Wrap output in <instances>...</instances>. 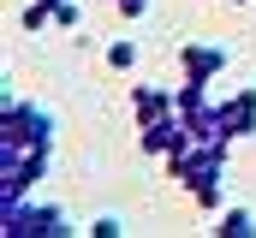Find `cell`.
Masks as SVG:
<instances>
[{"label": "cell", "instance_id": "cell-1", "mask_svg": "<svg viewBox=\"0 0 256 238\" xmlns=\"http://www.w3.org/2000/svg\"><path fill=\"white\" fill-rule=\"evenodd\" d=\"M0 155H54V114L6 90L0 102Z\"/></svg>", "mask_w": 256, "mask_h": 238}, {"label": "cell", "instance_id": "cell-2", "mask_svg": "<svg viewBox=\"0 0 256 238\" xmlns=\"http://www.w3.org/2000/svg\"><path fill=\"white\" fill-rule=\"evenodd\" d=\"M0 232H6V238H66V232H78V226H72V214H66V208L24 196V202L0 208Z\"/></svg>", "mask_w": 256, "mask_h": 238}, {"label": "cell", "instance_id": "cell-3", "mask_svg": "<svg viewBox=\"0 0 256 238\" xmlns=\"http://www.w3.org/2000/svg\"><path fill=\"white\" fill-rule=\"evenodd\" d=\"M226 149L232 143H191L185 155H173V161H161L173 184H185V190H202V184H214V178H226Z\"/></svg>", "mask_w": 256, "mask_h": 238}, {"label": "cell", "instance_id": "cell-4", "mask_svg": "<svg viewBox=\"0 0 256 238\" xmlns=\"http://www.w3.org/2000/svg\"><path fill=\"white\" fill-rule=\"evenodd\" d=\"M48 161H54V155H0V208L24 202V196L48 178Z\"/></svg>", "mask_w": 256, "mask_h": 238}, {"label": "cell", "instance_id": "cell-5", "mask_svg": "<svg viewBox=\"0 0 256 238\" xmlns=\"http://www.w3.org/2000/svg\"><path fill=\"white\" fill-rule=\"evenodd\" d=\"M137 143H143V155H155V161H173V155H185L196 137H191V125L179 114H167V119H155V125H137Z\"/></svg>", "mask_w": 256, "mask_h": 238}, {"label": "cell", "instance_id": "cell-6", "mask_svg": "<svg viewBox=\"0 0 256 238\" xmlns=\"http://www.w3.org/2000/svg\"><path fill=\"white\" fill-rule=\"evenodd\" d=\"M226 66H232V48H226V42H179V78L214 84Z\"/></svg>", "mask_w": 256, "mask_h": 238}, {"label": "cell", "instance_id": "cell-7", "mask_svg": "<svg viewBox=\"0 0 256 238\" xmlns=\"http://www.w3.org/2000/svg\"><path fill=\"white\" fill-rule=\"evenodd\" d=\"M220 125H226L232 143L238 137H256V84H238L232 96H220Z\"/></svg>", "mask_w": 256, "mask_h": 238}, {"label": "cell", "instance_id": "cell-8", "mask_svg": "<svg viewBox=\"0 0 256 238\" xmlns=\"http://www.w3.org/2000/svg\"><path fill=\"white\" fill-rule=\"evenodd\" d=\"M167 114H179V90L173 84H137L131 90V119L137 125H155V119H167Z\"/></svg>", "mask_w": 256, "mask_h": 238}, {"label": "cell", "instance_id": "cell-9", "mask_svg": "<svg viewBox=\"0 0 256 238\" xmlns=\"http://www.w3.org/2000/svg\"><path fill=\"white\" fill-rule=\"evenodd\" d=\"M214 238H256V214H250V208H220Z\"/></svg>", "mask_w": 256, "mask_h": 238}, {"label": "cell", "instance_id": "cell-10", "mask_svg": "<svg viewBox=\"0 0 256 238\" xmlns=\"http://www.w3.org/2000/svg\"><path fill=\"white\" fill-rule=\"evenodd\" d=\"M54 6H60V0H30V6L18 12V30H24V36H42V30L54 24Z\"/></svg>", "mask_w": 256, "mask_h": 238}, {"label": "cell", "instance_id": "cell-11", "mask_svg": "<svg viewBox=\"0 0 256 238\" xmlns=\"http://www.w3.org/2000/svg\"><path fill=\"white\" fill-rule=\"evenodd\" d=\"M108 66H114V72H131V66H137V42H131V36L108 42Z\"/></svg>", "mask_w": 256, "mask_h": 238}, {"label": "cell", "instance_id": "cell-12", "mask_svg": "<svg viewBox=\"0 0 256 238\" xmlns=\"http://www.w3.org/2000/svg\"><path fill=\"white\" fill-rule=\"evenodd\" d=\"M84 232H90V238H120V232H126V220H120V214H96Z\"/></svg>", "mask_w": 256, "mask_h": 238}, {"label": "cell", "instance_id": "cell-13", "mask_svg": "<svg viewBox=\"0 0 256 238\" xmlns=\"http://www.w3.org/2000/svg\"><path fill=\"white\" fill-rule=\"evenodd\" d=\"M78 24H84L78 0H60V6H54V30H78Z\"/></svg>", "mask_w": 256, "mask_h": 238}, {"label": "cell", "instance_id": "cell-14", "mask_svg": "<svg viewBox=\"0 0 256 238\" xmlns=\"http://www.w3.org/2000/svg\"><path fill=\"white\" fill-rule=\"evenodd\" d=\"M108 6H114V12H120V18H126V24H137V18H143V12H149V0H108Z\"/></svg>", "mask_w": 256, "mask_h": 238}]
</instances>
